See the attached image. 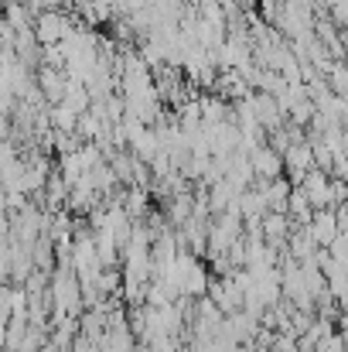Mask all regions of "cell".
<instances>
[{
    "mask_svg": "<svg viewBox=\"0 0 348 352\" xmlns=\"http://www.w3.org/2000/svg\"><path fill=\"white\" fill-rule=\"evenodd\" d=\"M263 230H266V236H270V239H283V236H287V219L273 209L270 216H263Z\"/></svg>",
    "mask_w": 348,
    "mask_h": 352,
    "instance_id": "3",
    "label": "cell"
},
{
    "mask_svg": "<svg viewBox=\"0 0 348 352\" xmlns=\"http://www.w3.org/2000/svg\"><path fill=\"white\" fill-rule=\"evenodd\" d=\"M249 161H253V171L263 175V178H270V182H273V175L280 171V157H277L273 151H266V147H256V151L249 154Z\"/></svg>",
    "mask_w": 348,
    "mask_h": 352,
    "instance_id": "2",
    "label": "cell"
},
{
    "mask_svg": "<svg viewBox=\"0 0 348 352\" xmlns=\"http://www.w3.org/2000/svg\"><path fill=\"white\" fill-rule=\"evenodd\" d=\"M308 230H311V236L318 239V246H332L338 236L345 233V230H342V219H338L335 209H318V212L311 216Z\"/></svg>",
    "mask_w": 348,
    "mask_h": 352,
    "instance_id": "1",
    "label": "cell"
}]
</instances>
